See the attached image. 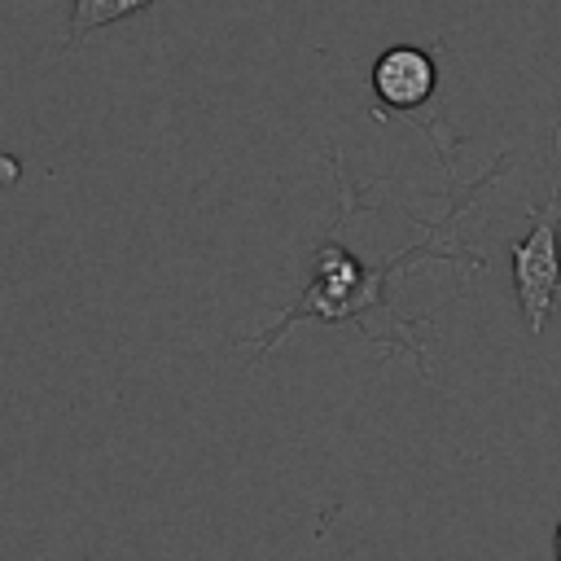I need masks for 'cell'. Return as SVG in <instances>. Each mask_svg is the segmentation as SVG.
<instances>
[{
    "instance_id": "obj_1",
    "label": "cell",
    "mask_w": 561,
    "mask_h": 561,
    "mask_svg": "<svg viewBox=\"0 0 561 561\" xmlns=\"http://www.w3.org/2000/svg\"><path fill=\"white\" fill-rule=\"evenodd\" d=\"M530 232L513 245V289L526 311V329L543 333V320L552 316L561 289V175L552 180L548 206L530 210Z\"/></svg>"
},
{
    "instance_id": "obj_2",
    "label": "cell",
    "mask_w": 561,
    "mask_h": 561,
    "mask_svg": "<svg viewBox=\"0 0 561 561\" xmlns=\"http://www.w3.org/2000/svg\"><path fill=\"white\" fill-rule=\"evenodd\" d=\"M434 88H438V66L425 48L399 44V48H386L373 61V92L390 110H416L434 96Z\"/></svg>"
},
{
    "instance_id": "obj_3",
    "label": "cell",
    "mask_w": 561,
    "mask_h": 561,
    "mask_svg": "<svg viewBox=\"0 0 561 561\" xmlns=\"http://www.w3.org/2000/svg\"><path fill=\"white\" fill-rule=\"evenodd\" d=\"M153 0H75V13H70V44H79L83 35L110 26V22H123V18H136L140 9H149Z\"/></svg>"
},
{
    "instance_id": "obj_4",
    "label": "cell",
    "mask_w": 561,
    "mask_h": 561,
    "mask_svg": "<svg viewBox=\"0 0 561 561\" xmlns=\"http://www.w3.org/2000/svg\"><path fill=\"white\" fill-rule=\"evenodd\" d=\"M557 561H561V522H557Z\"/></svg>"
}]
</instances>
